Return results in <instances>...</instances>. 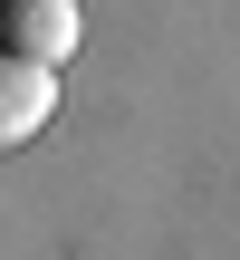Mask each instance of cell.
<instances>
[{
    "instance_id": "1",
    "label": "cell",
    "mask_w": 240,
    "mask_h": 260,
    "mask_svg": "<svg viewBox=\"0 0 240 260\" xmlns=\"http://www.w3.org/2000/svg\"><path fill=\"white\" fill-rule=\"evenodd\" d=\"M77 39H87V10L77 0H0V48L58 68V58H77Z\"/></svg>"
},
{
    "instance_id": "2",
    "label": "cell",
    "mask_w": 240,
    "mask_h": 260,
    "mask_svg": "<svg viewBox=\"0 0 240 260\" xmlns=\"http://www.w3.org/2000/svg\"><path fill=\"white\" fill-rule=\"evenodd\" d=\"M48 116H58V68L0 48V154L29 145V135H48Z\"/></svg>"
}]
</instances>
